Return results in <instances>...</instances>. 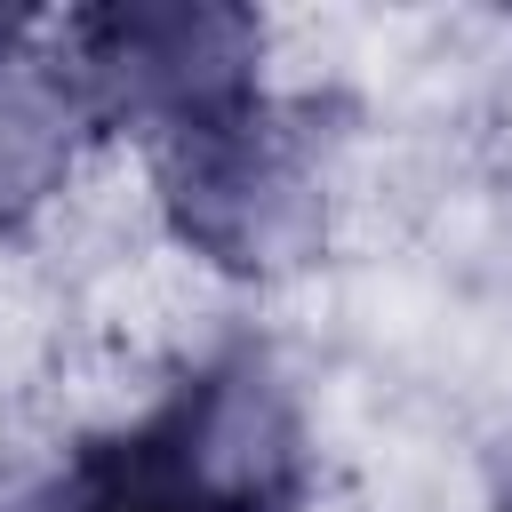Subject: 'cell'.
Instances as JSON below:
<instances>
[{
  "instance_id": "cell-3",
  "label": "cell",
  "mask_w": 512,
  "mask_h": 512,
  "mask_svg": "<svg viewBox=\"0 0 512 512\" xmlns=\"http://www.w3.org/2000/svg\"><path fill=\"white\" fill-rule=\"evenodd\" d=\"M152 184L168 232L216 272L272 280L320 240V152L272 96L152 144Z\"/></svg>"
},
{
  "instance_id": "cell-5",
  "label": "cell",
  "mask_w": 512,
  "mask_h": 512,
  "mask_svg": "<svg viewBox=\"0 0 512 512\" xmlns=\"http://www.w3.org/2000/svg\"><path fill=\"white\" fill-rule=\"evenodd\" d=\"M504 512H512V496H504Z\"/></svg>"
},
{
  "instance_id": "cell-1",
  "label": "cell",
  "mask_w": 512,
  "mask_h": 512,
  "mask_svg": "<svg viewBox=\"0 0 512 512\" xmlns=\"http://www.w3.org/2000/svg\"><path fill=\"white\" fill-rule=\"evenodd\" d=\"M304 424L256 352H224L168 384L136 424L64 456L40 512H296Z\"/></svg>"
},
{
  "instance_id": "cell-2",
  "label": "cell",
  "mask_w": 512,
  "mask_h": 512,
  "mask_svg": "<svg viewBox=\"0 0 512 512\" xmlns=\"http://www.w3.org/2000/svg\"><path fill=\"white\" fill-rule=\"evenodd\" d=\"M264 16L232 0H104L64 24V80L96 128H136L144 144L232 120L264 96Z\"/></svg>"
},
{
  "instance_id": "cell-4",
  "label": "cell",
  "mask_w": 512,
  "mask_h": 512,
  "mask_svg": "<svg viewBox=\"0 0 512 512\" xmlns=\"http://www.w3.org/2000/svg\"><path fill=\"white\" fill-rule=\"evenodd\" d=\"M80 128H96V120H88L80 88L64 80V64L8 48L0 56V224L40 208L64 184Z\"/></svg>"
}]
</instances>
